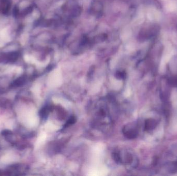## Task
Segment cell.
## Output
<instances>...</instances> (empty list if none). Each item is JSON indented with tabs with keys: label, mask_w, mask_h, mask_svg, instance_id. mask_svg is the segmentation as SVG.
Segmentation results:
<instances>
[{
	"label": "cell",
	"mask_w": 177,
	"mask_h": 176,
	"mask_svg": "<svg viewBox=\"0 0 177 176\" xmlns=\"http://www.w3.org/2000/svg\"><path fill=\"white\" fill-rule=\"evenodd\" d=\"M123 132L124 135L129 139H133V138L136 137L137 135V132L136 130L133 129H130L127 127H125V129L123 130Z\"/></svg>",
	"instance_id": "2"
},
{
	"label": "cell",
	"mask_w": 177,
	"mask_h": 176,
	"mask_svg": "<svg viewBox=\"0 0 177 176\" xmlns=\"http://www.w3.org/2000/svg\"><path fill=\"white\" fill-rule=\"evenodd\" d=\"M50 111V108H48V107H46V108H44V109H42L41 110L40 114L41 117L42 118H45L47 116V115L49 113Z\"/></svg>",
	"instance_id": "5"
},
{
	"label": "cell",
	"mask_w": 177,
	"mask_h": 176,
	"mask_svg": "<svg viewBox=\"0 0 177 176\" xmlns=\"http://www.w3.org/2000/svg\"><path fill=\"white\" fill-rule=\"evenodd\" d=\"M157 126V122L153 119H148L145 123V129L147 130L154 129Z\"/></svg>",
	"instance_id": "3"
},
{
	"label": "cell",
	"mask_w": 177,
	"mask_h": 176,
	"mask_svg": "<svg viewBox=\"0 0 177 176\" xmlns=\"http://www.w3.org/2000/svg\"><path fill=\"white\" fill-rule=\"evenodd\" d=\"M25 80H26V79L25 78L21 77L17 79V80H16L15 81L13 82V83L12 84V86L17 87V86H19L20 85H22L24 83H25Z\"/></svg>",
	"instance_id": "4"
},
{
	"label": "cell",
	"mask_w": 177,
	"mask_h": 176,
	"mask_svg": "<svg viewBox=\"0 0 177 176\" xmlns=\"http://www.w3.org/2000/svg\"><path fill=\"white\" fill-rule=\"evenodd\" d=\"M169 82L172 85H177V78L170 79Z\"/></svg>",
	"instance_id": "6"
},
{
	"label": "cell",
	"mask_w": 177,
	"mask_h": 176,
	"mask_svg": "<svg viewBox=\"0 0 177 176\" xmlns=\"http://www.w3.org/2000/svg\"><path fill=\"white\" fill-rule=\"evenodd\" d=\"M10 7V3L9 0H0V12L6 13Z\"/></svg>",
	"instance_id": "1"
}]
</instances>
